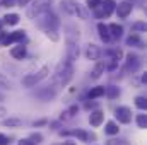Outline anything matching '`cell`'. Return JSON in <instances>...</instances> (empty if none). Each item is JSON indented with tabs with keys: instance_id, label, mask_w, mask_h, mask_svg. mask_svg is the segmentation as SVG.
I'll return each instance as SVG.
<instances>
[{
	"instance_id": "6da1fadb",
	"label": "cell",
	"mask_w": 147,
	"mask_h": 145,
	"mask_svg": "<svg viewBox=\"0 0 147 145\" xmlns=\"http://www.w3.org/2000/svg\"><path fill=\"white\" fill-rule=\"evenodd\" d=\"M74 75V63H70L69 60H62L53 73V84H57L58 87H65Z\"/></svg>"
},
{
	"instance_id": "7a4b0ae2",
	"label": "cell",
	"mask_w": 147,
	"mask_h": 145,
	"mask_svg": "<svg viewBox=\"0 0 147 145\" xmlns=\"http://www.w3.org/2000/svg\"><path fill=\"white\" fill-rule=\"evenodd\" d=\"M36 26L39 29H43L45 33H50V31H57L58 29L60 21H58V17L51 10H46V12L39 14L36 17Z\"/></svg>"
},
{
	"instance_id": "3957f363",
	"label": "cell",
	"mask_w": 147,
	"mask_h": 145,
	"mask_svg": "<svg viewBox=\"0 0 147 145\" xmlns=\"http://www.w3.org/2000/svg\"><path fill=\"white\" fill-rule=\"evenodd\" d=\"M62 9L70 14V15H75L79 19H87L89 17V12L84 5H80L77 0H62Z\"/></svg>"
},
{
	"instance_id": "277c9868",
	"label": "cell",
	"mask_w": 147,
	"mask_h": 145,
	"mask_svg": "<svg viewBox=\"0 0 147 145\" xmlns=\"http://www.w3.org/2000/svg\"><path fill=\"white\" fill-rule=\"evenodd\" d=\"M46 75H48V67H41L36 73H28L24 79H22V85L24 87H34L36 84H39L43 79H46Z\"/></svg>"
},
{
	"instance_id": "5b68a950",
	"label": "cell",
	"mask_w": 147,
	"mask_h": 145,
	"mask_svg": "<svg viewBox=\"0 0 147 145\" xmlns=\"http://www.w3.org/2000/svg\"><path fill=\"white\" fill-rule=\"evenodd\" d=\"M50 5H51V0H34V2L29 5V9H28L26 14H28V17L34 19V17L39 15V14L50 10Z\"/></svg>"
},
{
	"instance_id": "8992f818",
	"label": "cell",
	"mask_w": 147,
	"mask_h": 145,
	"mask_svg": "<svg viewBox=\"0 0 147 145\" xmlns=\"http://www.w3.org/2000/svg\"><path fill=\"white\" fill-rule=\"evenodd\" d=\"M58 91H60V87H58L57 84H51V85H46V87H43V89L36 91V94H34V96H36L39 101L48 103V101H53V99L57 97Z\"/></svg>"
},
{
	"instance_id": "52a82bcc",
	"label": "cell",
	"mask_w": 147,
	"mask_h": 145,
	"mask_svg": "<svg viewBox=\"0 0 147 145\" xmlns=\"http://www.w3.org/2000/svg\"><path fill=\"white\" fill-rule=\"evenodd\" d=\"M142 65V58L137 53H127V60H125V72L128 73H135Z\"/></svg>"
},
{
	"instance_id": "ba28073f",
	"label": "cell",
	"mask_w": 147,
	"mask_h": 145,
	"mask_svg": "<svg viewBox=\"0 0 147 145\" xmlns=\"http://www.w3.org/2000/svg\"><path fill=\"white\" fill-rule=\"evenodd\" d=\"M115 116L123 125H128L132 121V111H130V108H127V106H118V108L115 109Z\"/></svg>"
},
{
	"instance_id": "9c48e42d",
	"label": "cell",
	"mask_w": 147,
	"mask_h": 145,
	"mask_svg": "<svg viewBox=\"0 0 147 145\" xmlns=\"http://www.w3.org/2000/svg\"><path fill=\"white\" fill-rule=\"evenodd\" d=\"M62 135H74V137H77L80 142H91V140H96V135H94V133H87V132H84V130L62 132Z\"/></svg>"
},
{
	"instance_id": "30bf717a",
	"label": "cell",
	"mask_w": 147,
	"mask_h": 145,
	"mask_svg": "<svg viewBox=\"0 0 147 145\" xmlns=\"http://www.w3.org/2000/svg\"><path fill=\"white\" fill-rule=\"evenodd\" d=\"M26 38V33L24 31H14L10 34H7L5 39L2 41L3 46H9V44H14V43H22V39Z\"/></svg>"
},
{
	"instance_id": "8fae6325",
	"label": "cell",
	"mask_w": 147,
	"mask_h": 145,
	"mask_svg": "<svg viewBox=\"0 0 147 145\" xmlns=\"http://www.w3.org/2000/svg\"><path fill=\"white\" fill-rule=\"evenodd\" d=\"M132 9H134V5H132L130 2H121V3L116 5V14H118L120 19H127V17L130 15Z\"/></svg>"
},
{
	"instance_id": "7c38bea8",
	"label": "cell",
	"mask_w": 147,
	"mask_h": 145,
	"mask_svg": "<svg viewBox=\"0 0 147 145\" xmlns=\"http://www.w3.org/2000/svg\"><path fill=\"white\" fill-rule=\"evenodd\" d=\"M103 119H105V113H103L101 109H96V111H92V113L89 114V125L94 126V128H98V126L103 123Z\"/></svg>"
},
{
	"instance_id": "4fadbf2b",
	"label": "cell",
	"mask_w": 147,
	"mask_h": 145,
	"mask_svg": "<svg viewBox=\"0 0 147 145\" xmlns=\"http://www.w3.org/2000/svg\"><path fill=\"white\" fill-rule=\"evenodd\" d=\"M99 56H101V50H99V46H96V44H87V48H86V58L87 60H99Z\"/></svg>"
},
{
	"instance_id": "5bb4252c",
	"label": "cell",
	"mask_w": 147,
	"mask_h": 145,
	"mask_svg": "<svg viewBox=\"0 0 147 145\" xmlns=\"http://www.w3.org/2000/svg\"><path fill=\"white\" fill-rule=\"evenodd\" d=\"M77 58H79V46H77V43H69L67 44V56H65V60L74 63Z\"/></svg>"
},
{
	"instance_id": "9a60e30c",
	"label": "cell",
	"mask_w": 147,
	"mask_h": 145,
	"mask_svg": "<svg viewBox=\"0 0 147 145\" xmlns=\"http://www.w3.org/2000/svg\"><path fill=\"white\" fill-rule=\"evenodd\" d=\"M101 5H103V17H110L111 14L115 12V9H116V3H115V0H105V2H101Z\"/></svg>"
},
{
	"instance_id": "2e32d148",
	"label": "cell",
	"mask_w": 147,
	"mask_h": 145,
	"mask_svg": "<svg viewBox=\"0 0 147 145\" xmlns=\"http://www.w3.org/2000/svg\"><path fill=\"white\" fill-rule=\"evenodd\" d=\"M98 33H99V38H101L105 43H110V41H111L110 31H108V26H106V24L99 22V24H98Z\"/></svg>"
},
{
	"instance_id": "e0dca14e",
	"label": "cell",
	"mask_w": 147,
	"mask_h": 145,
	"mask_svg": "<svg viewBox=\"0 0 147 145\" xmlns=\"http://www.w3.org/2000/svg\"><path fill=\"white\" fill-rule=\"evenodd\" d=\"M108 31H110V36L115 38V39H120V38L123 36V28L120 24H110Z\"/></svg>"
},
{
	"instance_id": "ac0fdd59",
	"label": "cell",
	"mask_w": 147,
	"mask_h": 145,
	"mask_svg": "<svg viewBox=\"0 0 147 145\" xmlns=\"http://www.w3.org/2000/svg\"><path fill=\"white\" fill-rule=\"evenodd\" d=\"M127 46H135V48H144V41L140 39V38L137 36V34H130V36L127 38Z\"/></svg>"
},
{
	"instance_id": "d6986e66",
	"label": "cell",
	"mask_w": 147,
	"mask_h": 145,
	"mask_svg": "<svg viewBox=\"0 0 147 145\" xmlns=\"http://www.w3.org/2000/svg\"><path fill=\"white\" fill-rule=\"evenodd\" d=\"M10 55H12L14 58H17V60H22V58L26 56V46H22V44L14 46V48L10 50Z\"/></svg>"
},
{
	"instance_id": "ffe728a7",
	"label": "cell",
	"mask_w": 147,
	"mask_h": 145,
	"mask_svg": "<svg viewBox=\"0 0 147 145\" xmlns=\"http://www.w3.org/2000/svg\"><path fill=\"white\" fill-rule=\"evenodd\" d=\"M101 96H105V87H103V85L92 87V89L89 91V94H87V97H89L91 101H94V99H98V97H101Z\"/></svg>"
},
{
	"instance_id": "44dd1931",
	"label": "cell",
	"mask_w": 147,
	"mask_h": 145,
	"mask_svg": "<svg viewBox=\"0 0 147 145\" xmlns=\"http://www.w3.org/2000/svg\"><path fill=\"white\" fill-rule=\"evenodd\" d=\"M3 126H9V128H17V126H22V119L19 118H7L2 121Z\"/></svg>"
},
{
	"instance_id": "7402d4cb",
	"label": "cell",
	"mask_w": 147,
	"mask_h": 145,
	"mask_svg": "<svg viewBox=\"0 0 147 145\" xmlns=\"http://www.w3.org/2000/svg\"><path fill=\"white\" fill-rule=\"evenodd\" d=\"M103 72H105V65L98 62V63H96V67L92 68V72H91V75H89V77H91L92 80H98V79L103 75Z\"/></svg>"
},
{
	"instance_id": "603a6c76",
	"label": "cell",
	"mask_w": 147,
	"mask_h": 145,
	"mask_svg": "<svg viewBox=\"0 0 147 145\" xmlns=\"http://www.w3.org/2000/svg\"><path fill=\"white\" fill-rule=\"evenodd\" d=\"M118 132H120V128H118V125L115 121H108L106 123V126H105V133L106 135H118Z\"/></svg>"
},
{
	"instance_id": "cb8c5ba5",
	"label": "cell",
	"mask_w": 147,
	"mask_h": 145,
	"mask_svg": "<svg viewBox=\"0 0 147 145\" xmlns=\"http://www.w3.org/2000/svg\"><path fill=\"white\" fill-rule=\"evenodd\" d=\"M2 22H3V24H9V26H16V24L19 22V15H17V14H7Z\"/></svg>"
},
{
	"instance_id": "d4e9b609",
	"label": "cell",
	"mask_w": 147,
	"mask_h": 145,
	"mask_svg": "<svg viewBox=\"0 0 147 145\" xmlns=\"http://www.w3.org/2000/svg\"><path fill=\"white\" fill-rule=\"evenodd\" d=\"M105 94H108V97H110V99H115V97H118V96H120V89H118V87H115V85L105 87Z\"/></svg>"
},
{
	"instance_id": "484cf974",
	"label": "cell",
	"mask_w": 147,
	"mask_h": 145,
	"mask_svg": "<svg viewBox=\"0 0 147 145\" xmlns=\"http://www.w3.org/2000/svg\"><path fill=\"white\" fill-rule=\"evenodd\" d=\"M147 26L146 22H135V24H132V31L134 33H146Z\"/></svg>"
},
{
	"instance_id": "4316f807",
	"label": "cell",
	"mask_w": 147,
	"mask_h": 145,
	"mask_svg": "<svg viewBox=\"0 0 147 145\" xmlns=\"http://www.w3.org/2000/svg\"><path fill=\"white\" fill-rule=\"evenodd\" d=\"M135 106H137L139 109H142V111H144V109L147 108L146 97H144V96H137V97H135Z\"/></svg>"
},
{
	"instance_id": "83f0119b",
	"label": "cell",
	"mask_w": 147,
	"mask_h": 145,
	"mask_svg": "<svg viewBox=\"0 0 147 145\" xmlns=\"http://www.w3.org/2000/svg\"><path fill=\"white\" fill-rule=\"evenodd\" d=\"M137 125H139V128H147V116L146 114H137Z\"/></svg>"
},
{
	"instance_id": "f1b7e54d",
	"label": "cell",
	"mask_w": 147,
	"mask_h": 145,
	"mask_svg": "<svg viewBox=\"0 0 147 145\" xmlns=\"http://www.w3.org/2000/svg\"><path fill=\"white\" fill-rule=\"evenodd\" d=\"M79 111V108L77 106H70V109L69 111H65V113H62V119L63 118H72V116H75V113Z\"/></svg>"
},
{
	"instance_id": "f546056e",
	"label": "cell",
	"mask_w": 147,
	"mask_h": 145,
	"mask_svg": "<svg viewBox=\"0 0 147 145\" xmlns=\"http://www.w3.org/2000/svg\"><path fill=\"white\" fill-rule=\"evenodd\" d=\"M29 140H31L34 145H38V144H41V142H43V135H41V133H31Z\"/></svg>"
},
{
	"instance_id": "4dcf8cb0",
	"label": "cell",
	"mask_w": 147,
	"mask_h": 145,
	"mask_svg": "<svg viewBox=\"0 0 147 145\" xmlns=\"http://www.w3.org/2000/svg\"><path fill=\"white\" fill-rule=\"evenodd\" d=\"M106 145H128V142L123 138H111V140H108Z\"/></svg>"
},
{
	"instance_id": "1f68e13d",
	"label": "cell",
	"mask_w": 147,
	"mask_h": 145,
	"mask_svg": "<svg viewBox=\"0 0 147 145\" xmlns=\"http://www.w3.org/2000/svg\"><path fill=\"white\" fill-rule=\"evenodd\" d=\"M86 3H87V7H89V9L96 10V9L101 5V0H86Z\"/></svg>"
},
{
	"instance_id": "d6a6232c",
	"label": "cell",
	"mask_w": 147,
	"mask_h": 145,
	"mask_svg": "<svg viewBox=\"0 0 147 145\" xmlns=\"http://www.w3.org/2000/svg\"><path fill=\"white\" fill-rule=\"evenodd\" d=\"M0 145H10V138L7 135H2L0 133Z\"/></svg>"
},
{
	"instance_id": "836d02e7",
	"label": "cell",
	"mask_w": 147,
	"mask_h": 145,
	"mask_svg": "<svg viewBox=\"0 0 147 145\" xmlns=\"http://www.w3.org/2000/svg\"><path fill=\"white\" fill-rule=\"evenodd\" d=\"M0 5H3V7H14L16 5V0H2Z\"/></svg>"
},
{
	"instance_id": "e575fe53",
	"label": "cell",
	"mask_w": 147,
	"mask_h": 145,
	"mask_svg": "<svg viewBox=\"0 0 147 145\" xmlns=\"http://www.w3.org/2000/svg\"><path fill=\"white\" fill-rule=\"evenodd\" d=\"M19 145H34L29 138H22V140H19Z\"/></svg>"
},
{
	"instance_id": "d590c367",
	"label": "cell",
	"mask_w": 147,
	"mask_h": 145,
	"mask_svg": "<svg viewBox=\"0 0 147 145\" xmlns=\"http://www.w3.org/2000/svg\"><path fill=\"white\" fill-rule=\"evenodd\" d=\"M43 125H46V119H38L33 123V126H43Z\"/></svg>"
},
{
	"instance_id": "8d00e7d4",
	"label": "cell",
	"mask_w": 147,
	"mask_h": 145,
	"mask_svg": "<svg viewBox=\"0 0 147 145\" xmlns=\"http://www.w3.org/2000/svg\"><path fill=\"white\" fill-rule=\"evenodd\" d=\"M28 2H29V0H17V3H19V5H21V7H22V5H26V3H28Z\"/></svg>"
},
{
	"instance_id": "74e56055",
	"label": "cell",
	"mask_w": 147,
	"mask_h": 145,
	"mask_svg": "<svg viewBox=\"0 0 147 145\" xmlns=\"http://www.w3.org/2000/svg\"><path fill=\"white\" fill-rule=\"evenodd\" d=\"M142 82H144V84H147V73H144V75H142Z\"/></svg>"
},
{
	"instance_id": "f35d334b",
	"label": "cell",
	"mask_w": 147,
	"mask_h": 145,
	"mask_svg": "<svg viewBox=\"0 0 147 145\" xmlns=\"http://www.w3.org/2000/svg\"><path fill=\"white\" fill-rule=\"evenodd\" d=\"M3 114H5V109H3V108H0V116H3Z\"/></svg>"
},
{
	"instance_id": "ab89813d",
	"label": "cell",
	"mask_w": 147,
	"mask_h": 145,
	"mask_svg": "<svg viewBox=\"0 0 147 145\" xmlns=\"http://www.w3.org/2000/svg\"><path fill=\"white\" fill-rule=\"evenodd\" d=\"M62 145H75V144H74V142H63Z\"/></svg>"
},
{
	"instance_id": "60d3db41",
	"label": "cell",
	"mask_w": 147,
	"mask_h": 145,
	"mask_svg": "<svg viewBox=\"0 0 147 145\" xmlns=\"http://www.w3.org/2000/svg\"><path fill=\"white\" fill-rule=\"evenodd\" d=\"M2 26H3V22H2V21H0V31H2Z\"/></svg>"
}]
</instances>
